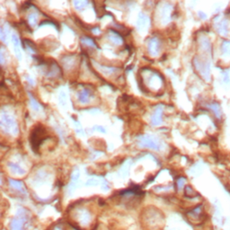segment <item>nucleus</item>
I'll return each instance as SVG.
<instances>
[{"label":"nucleus","mask_w":230,"mask_h":230,"mask_svg":"<svg viewBox=\"0 0 230 230\" xmlns=\"http://www.w3.org/2000/svg\"><path fill=\"white\" fill-rule=\"evenodd\" d=\"M81 42L82 44L87 46V47H90V48H93V49H97V45L96 44V42H93V40L89 38V37H86V36H83L81 38Z\"/></svg>","instance_id":"23"},{"label":"nucleus","mask_w":230,"mask_h":230,"mask_svg":"<svg viewBox=\"0 0 230 230\" xmlns=\"http://www.w3.org/2000/svg\"><path fill=\"white\" fill-rule=\"evenodd\" d=\"M185 183H186V179L183 178V177H180V178L177 180V182H176V186H177L178 191H181V190H182V189L184 187Z\"/></svg>","instance_id":"28"},{"label":"nucleus","mask_w":230,"mask_h":230,"mask_svg":"<svg viewBox=\"0 0 230 230\" xmlns=\"http://www.w3.org/2000/svg\"><path fill=\"white\" fill-rule=\"evenodd\" d=\"M150 25V20L146 15L143 13H139L138 21H137V29L139 32H144L148 29Z\"/></svg>","instance_id":"11"},{"label":"nucleus","mask_w":230,"mask_h":230,"mask_svg":"<svg viewBox=\"0 0 230 230\" xmlns=\"http://www.w3.org/2000/svg\"><path fill=\"white\" fill-rule=\"evenodd\" d=\"M140 79L143 84L141 86L146 88V92H148L147 89L150 91H158L162 86H164V77L159 72L150 69H143L142 72H140Z\"/></svg>","instance_id":"1"},{"label":"nucleus","mask_w":230,"mask_h":230,"mask_svg":"<svg viewBox=\"0 0 230 230\" xmlns=\"http://www.w3.org/2000/svg\"><path fill=\"white\" fill-rule=\"evenodd\" d=\"M99 182L96 179H89L88 182L86 183V185H97Z\"/></svg>","instance_id":"32"},{"label":"nucleus","mask_w":230,"mask_h":230,"mask_svg":"<svg viewBox=\"0 0 230 230\" xmlns=\"http://www.w3.org/2000/svg\"><path fill=\"white\" fill-rule=\"evenodd\" d=\"M45 74L49 78H56L61 75V69L55 61H52L50 64L47 66Z\"/></svg>","instance_id":"9"},{"label":"nucleus","mask_w":230,"mask_h":230,"mask_svg":"<svg viewBox=\"0 0 230 230\" xmlns=\"http://www.w3.org/2000/svg\"><path fill=\"white\" fill-rule=\"evenodd\" d=\"M48 138L47 133L45 129L40 126L38 125L36 126L31 132L30 135V143L32 146V148L34 152L39 151V148L42 145V143Z\"/></svg>","instance_id":"3"},{"label":"nucleus","mask_w":230,"mask_h":230,"mask_svg":"<svg viewBox=\"0 0 230 230\" xmlns=\"http://www.w3.org/2000/svg\"><path fill=\"white\" fill-rule=\"evenodd\" d=\"M162 49V42L161 40L156 37H151L147 42V52L151 57H157Z\"/></svg>","instance_id":"6"},{"label":"nucleus","mask_w":230,"mask_h":230,"mask_svg":"<svg viewBox=\"0 0 230 230\" xmlns=\"http://www.w3.org/2000/svg\"><path fill=\"white\" fill-rule=\"evenodd\" d=\"M172 10H173V6L171 4L162 3V6L159 7V20L162 24L166 25L171 22Z\"/></svg>","instance_id":"5"},{"label":"nucleus","mask_w":230,"mask_h":230,"mask_svg":"<svg viewBox=\"0 0 230 230\" xmlns=\"http://www.w3.org/2000/svg\"><path fill=\"white\" fill-rule=\"evenodd\" d=\"M91 218L90 215L88 214V212L86 210H81L80 213V220L82 223H88L90 221Z\"/></svg>","instance_id":"25"},{"label":"nucleus","mask_w":230,"mask_h":230,"mask_svg":"<svg viewBox=\"0 0 230 230\" xmlns=\"http://www.w3.org/2000/svg\"><path fill=\"white\" fill-rule=\"evenodd\" d=\"M185 194L187 195V197L189 198H194L196 196V192L192 188V186H185Z\"/></svg>","instance_id":"26"},{"label":"nucleus","mask_w":230,"mask_h":230,"mask_svg":"<svg viewBox=\"0 0 230 230\" xmlns=\"http://www.w3.org/2000/svg\"><path fill=\"white\" fill-rule=\"evenodd\" d=\"M39 17H40V13L39 12L36 10V11H33L31 12L28 16H27V23H28V24H30L32 27L35 26L38 22H39Z\"/></svg>","instance_id":"19"},{"label":"nucleus","mask_w":230,"mask_h":230,"mask_svg":"<svg viewBox=\"0 0 230 230\" xmlns=\"http://www.w3.org/2000/svg\"><path fill=\"white\" fill-rule=\"evenodd\" d=\"M79 175H80V173H79V171H78V170H76V171L73 173L71 183H70V184H69V194L72 193L73 191L75 190L76 184V183H77V180L79 179Z\"/></svg>","instance_id":"21"},{"label":"nucleus","mask_w":230,"mask_h":230,"mask_svg":"<svg viewBox=\"0 0 230 230\" xmlns=\"http://www.w3.org/2000/svg\"><path fill=\"white\" fill-rule=\"evenodd\" d=\"M163 112L164 107L163 105H158L156 107V109L151 116V124L153 126H158L163 121Z\"/></svg>","instance_id":"10"},{"label":"nucleus","mask_w":230,"mask_h":230,"mask_svg":"<svg viewBox=\"0 0 230 230\" xmlns=\"http://www.w3.org/2000/svg\"><path fill=\"white\" fill-rule=\"evenodd\" d=\"M73 4H74V6H75L76 10L82 11L83 9H85L87 6L89 2L88 1H74Z\"/></svg>","instance_id":"24"},{"label":"nucleus","mask_w":230,"mask_h":230,"mask_svg":"<svg viewBox=\"0 0 230 230\" xmlns=\"http://www.w3.org/2000/svg\"><path fill=\"white\" fill-rule=\"evenodd\" d=\"M29 98H30V104H31V107L33 108V110L35 113L42 112V105L38 103V101L32 96V93H29Z\"/></svg>","instance_id":"22"},{"label":"nucleus","mask_w":230,"mask_h":230,"mask_svg":"<svg viewBox=\"0 0 230 230\" xmlns=\"http://www.w3.org/2000/svg\"><path fill=\"white\" fill-rule=\"evenodd\" d=\"M188 215L190 216V218L197 220V219H204V209L203 206L201 204L197 205L196 207H194L192 209H191L190 211L188 212Z\"/></svg>","instance_id":"14"},{"label":"nucleus","mask_w":230,"mask_h":230,"mask_svg":"<svg viewBox=\"0 0 230 230\" xmlns=\"http://www.w3.org/2000/svg\"><path fill=\"white\" fill-rule=\"evenodd\" d=\"M75 125H76V131L79 133V134H84V131L82 130V127H81V125L78 123V121H75Z\"/></svg>","instance_id":"31"},{"label":"nucleus","mask_w":230,"mask_h":230,"mask_svg":"<svg viewBox=\"0 0 230 230\" xmlns=\"http://www.w3.org/2000/svg\"><path fill=\"white\" fill-rule=\"evenodd\" d=\"M12 42H13V50H15V54L16 58L21 60L22 59V50H21V43H20V39L16 33H13L12 35Z\"/></svg>","instance_id":"16"},{"label":"nucleus","mask_w":230,"mask_h":230,"mask_svg":"<svg viewBox=\"0 0 230 230\" xmlns=\"http://www.w3.org/2000/svg\"><path fill=\"white\" fill-rule=\"evenodd\" d=\"M92 33L96 35H98V34L101 33V29L99 28V27H94V28L92 29Z\"/></svg>","instance_id":"33"},{"label":"nucleus","mask_w":230,"mask_h":230,"mask_svg":"<svg viewBox=\"0 0 230 230\" xmlns=\"http://www.w3.org/2000/svg\"><path fill=\"white\" fill-rule=\"evenodd\" d=\"M138 145L140 147L149 148L153 150H161L162 149V143L161 141L155 138L151 135H142L138 138Z\"/></svg>","instance_id":"4"},{"label":"nucleus","mask_w":230,"mask_h":230,"mask_svg":"<svg viewBox=\"0 0 230 230\" xmlns=\"http://www.w3.org/2000/svg\"><path fill=\"white\" fill-rule=\"evenodd\" d=\"M61 62H62V65L64 67V69L66 70H67V71H69L76 66V58L75 56H72V55L65 56L64 58H62Z\"/></svg>","instance_id":"15"},{"label":"nucleus","mask_w":230,"mask_h":230,"mask_svg":"<svg viewBox=\"0 0 230 230\" xmlns=\"http://www.w3.org/2000/svg\"><path fill=\"white\" fill-rule=\"evenodd\" d=\"M93 98V93L91 89L85 87L77 93V100L80 103L87 104Z\"/></svg>","instance_id":"7"},{"label":"nucleus","mask_w":230,"mask_h":230,"mask_svg":"<svg viewBox=\"0 0 230 230\" xmlns=\"http://www.w3.org/2000/svg\"><path fill=\"white\" fill-rule=\"evenodd\" d=\"M94 63V66H96V69H99L100 73L103 74V75H106V76H112V75H114L116 73H119L120 71V69L119 67H110V66H104V65H100L96 62H93Z\"/></svg>","instance_id":"12"},{"label":"nucleus","mask_w":230,"mask_h":230,"mask_svg":"<svg viewBox=\"0 0 230 230\" xmlns=\"http://www.w3.org/2000/svg\"><path fill=\"white\" fill-rule=\"evenodd\" d=\"M24 210H21L16 218H15L11 222L12 230H23V226L26 222V217L24 215Z\"/></svg>","instance_id":"8"},{"label":"nucleus","mask_w":230,"mask_h":230,"mask_svg":"<svg viewBox=\"0 0 230 230\" xmlns=\"http://www.w3.org/2000/svg\"><path fill=\"white\" fill-rule=\"evenodd\" d=\"M0 59H1V64L4 65L5 63V50L3 47H1V50H0Z\"/></svg>","instance_id":"30"},{"label":"nucleus","mask_w":230,"mask_h":230,"mask_svg":"<svg viewBox=\"0 0 230 230\" xmlns=\"http://www.w3.org/2000/svg\"><path fill=\"white\" fill-rule=\"evenodd\" d=\"M8 182H9L10 186L15 191H16V192H18L20 193H23V194H26V191H25V188H24V185H23V182L17 181V180H13V179H9Z\"/></svg>","instance_id":"17"},{"label":"nucleus","mask_w":230,"mask_h":230,"mask_svg":"<svg viewBox=\"0 0 230 230\" xmlns=\"http://www.w3.org/2000/svg\"><path fill=\"white\" fill-rule=\"evenodd\" d=\"M9 37H10V29L8 25L5 23L0 28V39H1L2 42H4L5 44H8Z\"/></svg>","instance_id":"18"},{"label":"nucleus","mask_w":230,"mask_h":230,"mask_svg":"<svg viewBox=\"0 0 230 230\" xmlns=\"http://www.w3.org/2000/svg\"><path fill=\"white\" fill-rule=\"evenodd\" d=\"M59 103L62 106H66L67 105V94L65 92H60L59 96Z\"/></svg>","instance_id":"27"},{"label":"nucleus","mask_w":230,"mask_h":230,"mask_svg":"<svg viewBox=\"0 0 230 230\" xmlns=\"http://www.w3.org/2000/svg\"><path fill=\"white\" fill-rule=\"evenodd\" d=\"M93 130H97V131H100V132H103V133H106V130L102 126H99V125H96L93 127Z\"/></svg>","instance_id":"29"},{"label":"nucleus","mask_w":230,"mask_h":230,"mask_svg":"<svg viewBox=\"0 0 230 230\" xmlns=\"http://www.w3.org/2000/svg\"><path fill=\"white\" fill-rule=\"evenodd\" d=\"M107 38L113 44H114L116 46H120L121 44H123L122 37H121V35L120 33H118L116 31H114L113 29L109 30L108 34H107Z\"/></svg>","instance_id":"13"},{"label":"nucleus","mask_w":230,"mask_h":230,"mask_svg":"<svg viewBox=\"0 0 230 230\" xmlns=\"http://www.w3.org/2000/svg\"><path fill=\"white\" fill-rule=\"evenodd\" d=\"M0 127L6 134H8L12 137H16L19 134V126L17 120L13 117L12 113L5 109V108L1 109Z\"/></svg>","instance_id":"2"},{"label":"nucleus","mask_w":230,"mask_h":230,"mask_svg":"<svg viewBox=\"0 0 230 230\" xmlns=\"http://www.w3.org/2000/svg\"><path fill=\"white\" fill-rule=\"evenodd\" d=\"M26 78H27V81H28V82H29V83H30L32 86H33V85H34V81L32 79V77H31V76H26Z\"/></svg>","instance_id":"34"},{"label":"nucleus","mask_w":230,"mask_h":230,"mask_svg":"<svg viewBox=\"0 0 230 230\" xmlns=\"http://www.w3.org/2000/svg\"><path fill=\"white\" fill-rule=\"evenodd\" d=\"M7 166L9 167L10 171L13 173H16V174H24L25 173V171L18 164L15 163V162H8Z\"/></svg>","instance_id":"20"}]
</instances>
